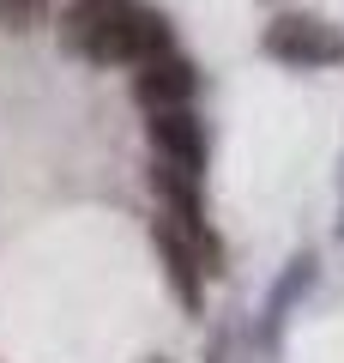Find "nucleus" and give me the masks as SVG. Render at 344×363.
<instances>
[{"mask_svg": "<svg viewBox=\"0 0 344 363\" xmlns=\"http://www.w3.org/2000/svg\"><path fill=\"white\" fill-rule=\"evenodd\" d=\"M61 49L85 55L91 67H151L176 55V30L157 6L145 0H73V13L61 18Z\"/></svg>", "mask_w": 344, "mask_h": 363, "instance_id": "obj_1", "label": "nucleus"}, {"mask_svg": "<svg viewBox=\"0 0 344 363\" xmlns=\"http://www.w3.org/2000/svg\"><path fill=\"white\" fill-rule=\"evenodd\" d=\"M260 49L272 61H284V67H338L344 61L338 25H326L314 13H278L266 25V37H260Z\"/></svg>", "mask_w": 344, "mask_h": 363, "instance_id": "obj_2", "label": "nucleus"}, {"mask_svg": "<svg viewBox=\"0 0 344 363\" xmlns=\"http://www.w3.org/2000/svg\"><path fill=\"white\" fill-rule=\"evenodd\" d=\"M151 152H157V164L200 182L205 164H212V133H205V121L193 109H164V116H151Z\"/></svg>", "mask_w": 344, "mask_h": 363, "instance_id": "obj_3", "label": "nucleus"}, {"mask_svg": "<svg viewBox=\"0 0 344 363\" xmlns=\"http://www.w3.org/2000/svg\"><path fill=\"white\" fill-rule=\"evenodd\" d=\"M133 97L145 104V116H164V109H193L200 97V73H193L188 55H164V61L139 67L133 73Z\"/></svg>", "mask_w": 344, "mask_h": 363, "instance_id": "obj_4", "label": "nucleus"}, {"mask_svg": "<svg viewBox=\"0 0 344 363\" xmlns=\"http://www.w3.org/2000/svg\"><path fill=\"white\" fill-rule=\"evenodd\" d=\"M151 236H157V255H164V267H169V285H176L181 309L200 315V309H205V267H200V255H193V242H188V236H181L176 224L164 218V212H157Z\"/></svg>", "mask_w": 344, "mask_h": 363, "instance_id": "obj_5", "label": "nucleus"}, {"mask_svg": "<svg viewBox=\"0 0 344 363\" xmlns=\"http://www.w3.org/2000/svg\"><path fill=\"white\" fill-rule=\"evenodd\" d=\"M314 279H320V255H314V248L290 255V267L278 272V285H272V291H266V303H260V333L278 339V327L290 321V309L308 297V285H314Z\"/></svg>", "mask_w": 344, "mask_h": 363, "instance_id": "obj_6", "label": "nucleus"}, {"mask_svg": "<svg viewBox=\"0 0 344 363\" xmlns=\"http://www.w3.org/2000/svg\"><path fill=\"white\" fill-rule=\"evenodd\" d=\"M42 6H49V0H0V25H6V30H18L25 18H37Z\"/></svg>", "mask_w": 344, "mask_h": 363, "instance_id": "obj_7", "label": "nucleus"}, {"mask_svg": "<svg viewBox=\"0 0 344 363\" xmlns=\"http://www.w3.org/2000/svg\"><path fill=\"white\" fill-rule=\"evenodd\" d=\"M338 236H344V218H338Z\"/></svg>", "mask_w": 344, "mask_h": 363, "instance_id": "obj_8", "label": "nucleus"}]
</instances>
